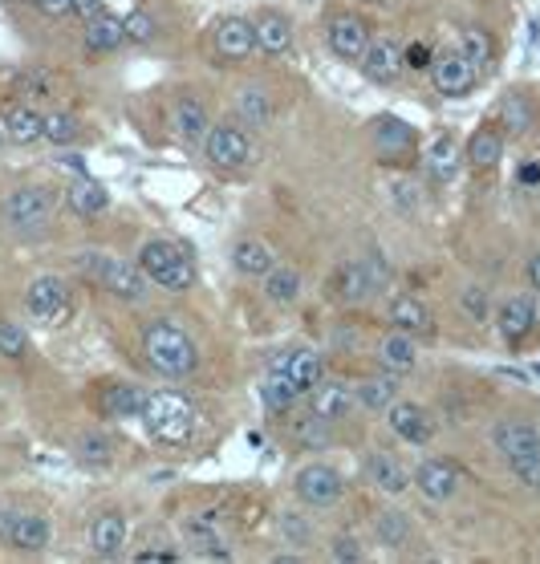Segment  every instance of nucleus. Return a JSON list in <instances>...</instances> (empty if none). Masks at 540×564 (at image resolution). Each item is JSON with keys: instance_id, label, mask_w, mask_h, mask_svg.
Returning a JSON list of instances; mask_svg holds the SVG:
<instances>
[{"instance_id": "nucleus-1", "label": "nucleus", "mask_w": 540, "mask_h": 564, "mask_svg": "<svg viewBox=\"0 0 540 564\" xmlns=\"http://www.w3.org/2000/svg\"><path fill=\"white\" fill-rule=\"evenodd\" d=\"M142 349H147V362H151L159 374H167V378H187V374L199 366V349H195V341L179 325H171V321H155V325H147V333H142Z\"/></svg>"}, {"instance_id": "nucleus-2", "label": "nucleus", "mask_w": 540, "mask_h": 564, "mask_svg": "<svg viewBox=\"0 0 540 564\" xmlns=\"http://www.w3.org/2000/svg\"><path fill=\"white\" fill-rule=\"evenodd\" d=\"M142 423H147L151 439H159V442H187L195 431V406L183 394H171V390L147 394Z\"/></svg>"}, {"instance_id": "nucleus-3", "label": "nucleus", "mask_w": 540, "mask_h": 564, "mask_svg": "<svg viewBox=\"0 0 540 564\" xmlns=\"http://www.w3.org/2000/svg\"><path fill=\"white\" fill-rule=\"evenodd\" d=\"M139 268L147 273V281L167 292H187L195 284V268L187 260V252L167 244V240H147L139 252Z\"/></svg>"}, {"instance_id": "nucleus-4", "label": "nucleus", "mask_w": 540, "mask_h": 564, "mask_svg": "<svg viewBox=\"0 0 540 564\" xmlns=\"http://www.w3.org/2000/svg\"><path fill=\"white\" fill-rule=\"evenodd\" d=\"M78 265L86 276H94L102 289H110L114 297L122 300H142L147 297V273H142L139 265H126V260H114V256L106 252H81L78 256Z\"/></svg>"}, {"instance_id": "nucleus-5", "label": "nucleus", "mask_w": 540, "mask_h": 564, "mask_svg": "<svg viewBox=\"0 0 540 564\" xmlns=\"http://www.w3.org/2000/svg\"><path fill=\"white\" fill-rule=\"evenodd\" d=\"M390 281V268L382 265V256H362V260H346L337 268V297L346 305H362L374 292H382V284Z\"/></svg>"}, {"instance_id": "nucleus-6", "label": "nucleus", "mask_w": 540, "mask_h": 564, "mask_svg": "<svg viewBox=\"0 0 540 564\" xmlns=\"http://www.w3.org/2000/svg\"><path fill=\"white\" fill-rule=\"evenodd\" d=\"M4 220L17 231H37L54 220V195L45 187H17L4 199Z\"/></svg>"}, {"instance_id": "nucleus-7", "label": "nucleus", "mask_w": 540, "mask_h": 564, "mask_svg": "<svg viewBox=\"0 0 540 564\" xmlns=\"http://www.w3.org/2000/svg\"><path fill=\"white\" fill-rule=\"evenodd\" d=\"M204 155L212 167H224V171H236L244 167V163L252 159V142L244 130H236V126H212L204 139Z\"/></svg>"}, {"instance_id": "nucleus-8", "label": "nucleus", "mask_w": 540, "mask_h": 564, "mask_svg": "<svg viewBox=\"0 0 540 564\" xmlns=\"http://www.w3.org/2000/svg\"><path fill=\"white\" fill-rule=\"evenodd\" d=\"M431 81L443 97H468L479 81V70L455 49V54H439L431 62Z\"/></svg>"}, {"instance_id": "nucleus-9", "label": "nucleus", "mask_w": 540, "mask_h": 564, "mask_svg": "<svg viewBox=\"0 0 540 564\" xmlns=\"http://www.w3.org/2000/svg\"><path fill=\"white\" fill-rule=\"evenodd\" d=\"M29 317L45 321V325H54V321H65V305H70V292H65V284L57 281V276H37L33 284H29Z\"/></svg>"}, {"instance_id": "nucleus-10", "label": "nucleus", "mask_w": 540, "mask_h": 564, "mask_svg": "<svg viewBox=\"0 0 540 564\" xmlns=\"http://www.w3.org/2000/svg\"><path fill=\"white\" fill-rule=\"evenodd\" d=\"M342 476H337L333 467H325V463H313V467H305L301 476H297V495H301L309 508H333L337 500H342Z\"/></svg>"}, {"instance_id": "nucleus-11", "label": "nucleus", "mask_w": 540, "mask_h": 564, "mask_svg": "<svg viewBox=\"0 0 540 564\" xmlns=\"http://www.w3.org/2000/svg\"><path fill=\"white\" fill-rule=\"evenodd\" d=\"M492 447L504 455V463L524 459V455H540V431L532 423H524V418H504L492 431Z\"/></svg>"}, {"instance_id": "nucleus-12", "label": "nucleus", "mask_w": 540, "mask_h": 564, "mask_svg": "<svg viewBox=\"0 0 540 564\" xmlns=\"http://www.w3.org/2000/svg\"><path fill=\"white\" fill-rule=\"evenodd\" d=\"M187 540L199 556L207 560H228V540H224V528H220V508H204L195 520H187Z\"/></svg>"}, {"instance_id": "nucleus-13", "label": "nucleus", "mask_w": 540, "mask_h": 564, "mask_svg": "<svg viewBox=\"0 0 540 564\" xmlns=\"http://www.w3.org/2000/svg\"><path fill=\"white\" fill-rule=\"evenodd\" d=\"M252 49H257V29L244 17H224L215 25V54L224 62H249Z\"/></svg>"}, {"instance_id": "nucleus-14", "label": "nucleus", "mask_w": 540, "mask_h": 564, "mask_svg": "<svg viewBox=\"0 0 540 564\" xmlns=\"http://www.w3.org/2000/svg\"><path fill=\"white\" fill-rule=\"evenodd\" d=\"M410 484H415L426 500L443 503L460 492V471H455L451 463H443V459H426V463H418V471H410Z\"/></svg>"}, {"instance_id": "nucleus-15", "label": "nucleus", "mask_w": 540, "mask_h": 564, "mask_svg": "<svg viewBox=\"0 0 540 564\" xmlns=\"http://www.w3.org/2000/svg\"><path fill=\"white\" fill-rule=\"evenodd\" d=\"M386 423H390V431L399 434L402 442H431V434H435V423H431V415H426L423 406H415V402H390L386 406Z\"/></svg>"}, {"instance_id": "nucleus-16", "label": "nucleus", "mask_w": 540, "mask_h": 564, "mask_svg": "<svg viewBox=\"0 0 540 564\" xmlns=\"http://www.w3.org/2000/svg\"><path fill=\"white\" fill-rule=\"evenodd\" d=\"M309 406L321 418H329V423H342V418L354 415L358 394H354V386H346V382H317V386L309 390Z\"/></svg>"}, {"instance_id": "nucleus-17", "label": "nucleus", "mask_w": 540, "mask_h": 564, "mask_svg": "<svg viewBox=\"0 0 540 564\" xmlns=\"http://www.w3.org/2000/svg\"><path fill=\"white\" fill-rule=\"evenodd\" d=\"M329 49L342 62H362V54L370 49V33H366L362 17H333L329 25Z\"/></svg>"}, {"instance_id": "nucleus-18", "label": "nucleus", "mask_w": 540, "mask_h": 564, "mask_svg": "<svg viewBox=\"0 0 540 564\" xmlns=\"http://www.w3.org/2000/svg\"><path fill=\"white\" fill-rule=\"evenodd\" d=\"M496 325H500V333H504V341L520 345L524 337L536 329V300L532 297H508L504 305H500V313H496Z\"/></svg>"}, {"instance_id": "nucleus-19", "label": "nucleus", "mask_w": 540, "mask_h": 564, "mask_svg": "<svg viewBox=\"0 0 540 564\" xmlns=\"http://www.w3.org/2000/svg\"><path fill=\"white\" fill-rule=\"evenodd\" d=\"M89 548L102 560H114L126 552V520L118 511H102L94 524H89Z\"/></svg>"}, {"instance_id": "nucleus-20", "label": "nucleus", "mask_w": 540, "mask_h": 564, "mask_svg": "<svg viewBox=\"0 0 540 564\" xmlns=\"http://www.w3.org/2000/svg\"><path fill=\"white\" fill-rule=\"evenodd\" d=\"M362 73L370 81H378V86H390V81L399 78L402 70V49L394 41H370V49L362 54Z\"/></svg>"}, {"instance_id": "nucleus-21", "label": "nucleus", "mask_w": 540, "mask_h": 564, "mask_svg": "<svg viewBox=\"0 0 540 564\" xmlns=\"http://www.w3.org/2000/svg\"><path fill=\"white\" fill-rule=\"evenodd\" d=\"M97 406H102L106 418H142L147 394H142L139 386H131V382H110V386L102 390V398H97Z\"/></svg>"}, {"instance_id": "nucleus-22", "label": "nucleus", "mask_w": 540, "mask_h": 564, "mask_svg": "<svg viewBox=\"0 0 540 564\" xmlns=\"http://www.w3.org/2000/svg\"><path fill=\"white\" fill-rule=\"evenodd\" d=\"M232 265H236V273L244 276H260L265 281V273H273L276 268V252L265 244V240H236V248H232Z\"/></svg>"}, {"instance_id": "nucleus-23", "label": "nucleus", "mask_w": 540, "mask_h": 564, "mask_svg": "<svg viewBox=\"0 0 540 564\" xmlns=\"http://www.w3.org/2000/svg\"><path fill=\"white\" fill-rule=\"evenodd\" d=\"M49 540H54V528H49V520H45L41 511H17V524H13V548H21V552H41V548H49Z\"/></svg>"}, {"instance_id": "nucleus-24", "label": "nucleus", "mask_w": 540, "mask_h": 564, "mask_svg": "<svg viewBox=\"0 0 540 564\" xmlns=\"http://www.w3.org/2000/svg\"><path fill=\"white\" fill-rule=\"evenodd\" d=\"M175 130H179V139H187V142H204L207 139V130H212V114H207V106L199 102V97L183 94L175 102Z\"/></svg>"}, {"instance_id": "nucleus-25", "label": "nucleus", "mask_w": 540, "mask_h": 564, "mask_svg": "<svg viewBox=\"0 0 540 564\" xmlns=\"http://www.w3.org/2000/svg\"><path fill=\"white\" fill-rule=\"evenodd\" d=\"M289 439L297 442L301 450H325L329 447V418H321L317 410H301V415H292V423H289Z\"/></svg>"}, {"instance_id": "nucleus-26", "label": "nucleus", "mask_w": 540, "mask_h": 564, "mask_svg": "<svg viewBox=\"0 0 540 564\" xmlns=\"http://www.w3.org/2000/svg\"><path fill=\"white\" fill-rule=\"evenodd\" d=\"M260 398H265V406L273 410V415H289L292 406L301 402V386H297L281 366H273V374L260 382Z\"/></svg>"}, {"instance_id": "nucleus-27", "label": "nucleus", "mask_w": 540, "mask_h": 564, "mask_svg": "<svg viewBox=\"0 0 540 564\" xmlns=\"http://www.w3.org/2000/svg\"><path fill=\"white\" fill-rule=\"evenodd\" d=\"M4 134H9L13 142H21V147H29V142L45 139V114H37L33 106H25V102H17V106L4 110Z\"/></svg>"}, {"instance_id": "nucleus-28", "label": "nucleus", "mask_w": 540, "mask_h": 564, "mask_svg": "<svg viewBox=\"0 0 540 564\" xmlns=\"http://www.w3.org/2000/svg\"><path fill=\"white\" fill-rule=\"evenodd\" d=\"M252 29H257V45L265 49L268 57L289 54V45H292V25H289V17H281V13H260Z\"/></svg>"}, {"instance_id": "nucleus-29", "label": "nucleus", "mask_w": 540, "mask_h": 564, "mask_svg": "<svg viewBox=\"0 0 540 564\" xmlns=\"http://www.w3.org/2000/svg\"><path fill=\"white\" fill-rule=\"evenodd\" d=\"M65 203H70V212L81 215V220H94V215H102L110 207V195L102 183H94V179H78V183L65 191Z\"/></svg>"}, {"instance_id": "nucleus-30", "label": "nucleus", "mask_w": 540, "mask_h": 564, "mask_svg": "<svg viewBox=\"0 0 540 564\" xmlns=\"http://www.w3.org/2000/svg\"><path fill=\"white\" fill-rule=\"evenodd\" d=\"M390 325L402 329V333H431V313H426V305L418 297H394L386 309Z\"/></svg>"}, {"instance_id": "nucleus-31", "label": "nucleus", "mask_w": 540, "mask_h": 564, "mask_svg": "<svg viewBox=\"0 0 540 564\" xmlns=\"http://www.w3.org/2000/svg\"><path fill=\"white\" fill-rule=\"evenodd\" d=\"M378 358L386 370H410L418 362V341L415 333H402V329H390L378 341Z\"/></svg>"}, {"instance_id": "nucleus-32", "label": "nucleus", "mask_w": 540, "mask_h": 564, "mask_svg": "<svg viewBox=\"0 0 540 564\" xmlns=\"http://www.w3.org/2000/svg\"><path fill=\"white\" fill-rule=\"evenodd\" d=\"M366 476H370L374 487H382L386 495H399V492H407V487H410V471L402 467L394 455H370Z\"/></svg>"}, {"instance_id": "nucleus-33", "label": "nucleus", "mask_w": 540, "mask_h": 564, "mask_svg": "<svg viewBox=\"0 0 540 564\" xmlns=\"http://www.w3.org/2000/svg\"><path fill=\"white\" fill-rule=\"evenodd\" d=\"M374 142H378L382 155L399 159V155H407V150L415 147V130H410L402 118L386 114V118H378V126H374Z\"/></svg>"}, {"instance_id": "nucleus-34", "label": "nucleus", "mask_w": 540, "mask_h": 564, "mask_svg": "<svg viewBox=\"0 0 540 564\" xmlns=\"http://www.w3.org/2000/svg\"><path fill=\"white\" fill-rule=\"evenodd\" d=\"M276 366L301 386V394H309V390L321 382V358L313 349H292V353H284Z\"/></svg>"}, {"instance_id": "nucleus-35", "label": "nucleus", "mask_w": 540, "mask_h": 564, "mask_svg": "<svg viewBox=\"0 0 540 564\" xmlns=\"http://www.w3.org/2000/svg\"><path fill=\"white\" fill-rule=\"evenodd\" d=\"M426 175L435 179V183H451L455 175H460V147H455V139H435V147L426 150Z\"/></svg>"}, {"instance_id": "nucleus-36", "label": "nucleus", "mask_w": 540, "mask_h": 564, "mask_svg": "<svg viewBox=\"0 0 540 564\" xmlns=\"http://www.w3.org/2000/svg\"><path fill=\"white\" fill-rule=\"evenodd\" d=\"M500 155H504V139H500V130H492V126H484V130L471 134L468 142V163L476 171H492L500 163Z\"/></svg>"}, {"instance_id": "nucleus-37", "label": "nucleus", "mask_w": 540, "mask_h": 564, "mask_svg": "<svg viewBox=\"0 0 540 564\" xmlns=\"http://www.w3.org/2000/svg\"><path fill=\"white\" fill-rule=\"evenodd\" d=\"M126 41V29H122V21H114V17H94V21H86V45L94 49V54H110V49H118V45Z\"/></svg>"}, {"instance_id": "nucleus-38", "label": "nucleus", "mask_w": 540, "mask_h": 564, "mask_svg": "<svg viewBox=\"0 0 540 564\" xmlns=\"http://www.w3.org/2000/svg\"><path fill=\"white\" fill-rule=\"evenodd\" d=\"M358 406H362V410H386L390 402H399V382L394 378H362L358 382Z\"/></svg>"}, {"instance_id": "nucleus-39", "label": "nucleus", "mask_w": 540, "mask_h": 564, "mask_svg": "<svg viewBox=\"0 0 540 564\" xmlns=\"http://www.w3.org/2000/svg\"><path fill=\"white\" fill-rule=\"evenodd\" d=\"M460 54L468 57V62L476 65L479 73H484L487 65H492V57H496V41H492V37H487L479 25H468L460 33Z\"/></svg>"}, {"instance_id": "nucleus-40", "label": "nucleus", "mask_w": 540, "mask_h": 564, "mask_svg": "<svg viewBox=\"0 0 540 564\" xmlns=\"http://www.w3.org/2000/svg\"><path fill=\"white\" fill-rule=\"evenodd\" d=\"M265 297L276 300V305H292V300L301 297V273H297V268H289V265L265 273Z\"/></svg>"}, {"instance_id": "nucleus-41", "label": "nucleus", "mask_w": 540, "mask_h": 564, "mask_svg": "<svg viewBox=\"0 0 540 564\" xmlns=\"http://www.w3.org/2000/svg\"><path fill=\"white\" fill-rule=\"evenodd\" d=\"M532 102L524 94H508L504 102H500V122H504L508 134H528L532 130Z\"/></svg>"}, {"instance_id": "nucleus-42", "label": "nucleus", "mask_w": 540, "mask_h": 564, "mask_svg": "<svg viewBox=\"0 0 540 564\" xmlns=\"http://www.w3.org/2000/svg\"><path fill=\"white\" fill-rule=\"evenodd\" d=\"M240 118L244 122H257V126H265V122H273V102H268V94L260 86H244L240 89Z\"/></svg>"}, {"instance_id": "nucleus-43", "label": "nucleus", "mask_w": 540, "mask_h": 564, "mask_svg": "<svg viewBox=\"0 0 540 564\" xmlns=\"http://www.w3.org/2000/svg\"><path fill=\"white\" fill-rule=\"evenodd\" d=\"M374 532H378V540L390 544V548H407L410 544V524L402 520L399 511H382L378 524H374Z\"/></svg>"}, {"instance_id": "nucleus-44", "label": "nucleus", "mask_w": 540, "mask_h": 564, "mask_svg": "<svg viewBox=\"0 0 540 564\" xmlns=\"http://www.w3.org/2000/svg\"><path fill=\"white\" fill-rule=\"evenodd\" d=\"M45 139L54 142V147H70V142L78 139V118L65 114V110L45 114Z\"/></svg>"}, {"instance_id": "nucleus-45", "label": "nucleus", "mask_w": 540, "mask_h": 564, "mask_svg": "<svg viewBox=\"0 0 540 564\" xmlns=\"http://www.w3.org/2000/svg\"><path fill=\"white\" fill-rule=\"evenodd\" d=\"M460 300H463V313H468L471 321H487V317H492V300H487L484 284H468Z\"/></svg>"}, {"instance_id": "nucleus-46", "label": "nucleus", "mask_w": 540, "mask_h": 564, "mask_svg": "<svg viewBox=\"0 0 540 564\" xmlns=\"http://www.w3.org/2000/svg\"><path fill=\"white\" fill-rule=\"evenodd\" d=\"M29 349V337L21 325H13V321H0V353L4 358H25Z\"/></svg>"}, {"instance_id": "nucleus-47", "label": "nucleus", "mask_w": 540, "mask_h": 564, "mask_svg": "<svg viewBox=\"0 0 540 564\" xmlns=\"http://www.w3.org/2000/svg\"><path fill=\"white\" fill-rule=\"evenodd\" d=\"M122 29H126V41H151V37H155V17H151V13H142V9H134L131 13V17H126L122 21Z\"/></svg>"}, {"instance_id": "nucleus-48", "label": "nucleus", "mask_w": 540, "mask_h": 564, "mask_svg": "<svg viewBox=\"0 0 540 564\" xmlns=\"http://www.w3.org/2000/svg\"><path fill=\"white\" fill-rule=\"evenodd\" d=\"M508 471H512V476L520 479L524 487H532V492H540V455L512 459V463H508Z\"/></svg>"}, {"instance_id": "nucleus-49", "label": "nucleus", "mask_w": 540, "mask_h": 564, "mask_svg": "<svg viewBox=\"0 0 540 564\" xmlns=\"http://www.w3.org/2000/svg\"><path fill=\"white\" fill-rule=\"evenodd\" d=\"M329 556H333L337 564H358V560H362L358 536H333V544H329Z\"/></svg>"}, {"instance_id": "nucleus-50", "label": "nucleus", "mask_w": 540, "mask_h": 564, "mask_svg": "<svg viewBox=\"0 0 540 564\" xmlns=\"http://www.w3.org/2000/svg\"><path fill=\"white\" fill-rule=\"evenodd\" d=\"M281 532H284L289 544H309V540H313V528L301 520V516H292V511H289V516H281Z\"/></svg>"}, {"instance_id": "nucleus-51", "label": "nucleus", "mask_w": 540, "mask_h": 564, "mask_svg": "<svg viewBox=\"0 0 540 564\" xmlns=\"http://www.w3.org/2000/svg\"><path fill=\"white\" fill-rule=\"evenodd\" d=\"M81 455H86L89 463H97V467H106L110 463V442L102 439V434H86V439H81Z\"/></svg>"}, {"instance_id": "nucleus-52", "label": "nucleus", "mask_w": 540, "mask_h": 564, "mask_svg": "<svg viewBox=\"0 0 540 564\" xmlns=\"http://www.w3.org/2000/svg\"><path fill=\"white\" fill-rule=\"evenodd\" d=\"M431 62H435V54H431V45H423V41H415L407 49V54H402V65H407V70H431Z\"/></svg>"}, {"instance_id": "nucleus-53", "label": "nucleus", "mask_w": 540, "mask_h": 564, "mask_svg": "<svg viewBox=\"0 0 540 564\" xmlns=\"http://www.w3.org/2000/svg\"><path fill=\"white\" fill-rule=\"evenodd\" d=\"M73 13L81 21H94V17H102V0H73Z\"/></svg>"}, {"instance_id": "nucleus-54", "label": "nucleus", "mask_w": 540, "mask_h": 564, "mask_svg": "<svg viewBox=\"0 0 540 564\" xmlns=\"http://www.w3.org/2000/svg\"><path fill=\"white\" fill-rule=\"evenodd\" d=\"M13 524H17V511L0 508V544H9V540H13Z\"/></svg>"}, {"instance_id": "nucleus-55", "label": "nucleus", "mask_w": 540, "mask_h": 564, "mask_svg": "<svg viewBox=\"0 0 540 564\" xmlns=\"http://www.w3.org/2000/svg\"><path fill=\"white\" fill-rule=\"evenodd\" d=\"M41 4V13H49V17H65V13H73V0H37Z\"/></svg>"}, {"instance_id": "nucleus-56", "label": "nucleus", "mask_w": 540, "mask_h": 564, "mask_svg": "<svg viewBox=\"0 0 540 564\" xmlns=\"http://www.w3.org/2000/svg\"><path fill=\"white\" fill-rule=\"evenodd\" d=\"M134 560H142V564H155V560H159V564H175L179 556H175V552H167V548H159V552H139Z\"/></svg>"}, {"instance_id": "nucleus-57", "label": "nucleus", "mask_w": 540, "mask_h": 564, "mask_svg": "<svg viewBox=\"0 0 540 564\" xmlns=\"http://www.w3.org/2000/svg\"><path fill=\"white\" fill-rule=\"evenodd\" d=\"M528 284L540 292V252H532V260H528Z\"/></svg>"}, {"instance_id": "nucleus-58", "label": "nucleus", "mask_w": 540, "mask_h": 564, "mask_svg": "<svg viewBox=\"0 0 540 564\" xmlns=\"http://www.w3.org/2000/svg\"><path fill=\"white\" fill-rule=\"evenodd\" d=\"M520 183H540V167H536V163H524V167H520Z\"/></svg>"}, {"instance_id": "nucleus-59", "label": "nucleus", "mask_w": 540, "mask_h": 564, "mask_svg": "<svg viewBox=\"0 0 540 564\" xmlns=\"http://www.w3.org/2000/svg\"><path fill=\"white\" fill-rule=\"evenodd\" d=\"M4 139H9V134H4V122H0V142H4Z\"/></svg>"}]
</instances>
